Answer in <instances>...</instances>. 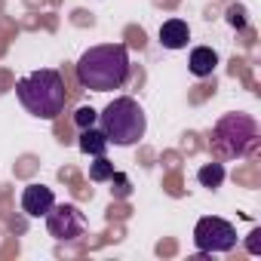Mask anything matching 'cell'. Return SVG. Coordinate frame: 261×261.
Segmentation results:
<instances>
[{
	"instance_id": "5",
	"label": "cell",
	"mask_w": 261,
	"mask_h": 261,
	"mask_svg": "<svg viewBox=\"0 0 261 261\" xmlns=\"http://www.w3.org/2000/svg\"><path fill=\"white\" fill-rule=\"evenodd\" d=\"M194 243L200 252H230L237 246V227L218 215H206L194 227Z\"/></svg>"
},
{
	"instance_id": "10",
	"label": "cell",
	"mask_w": 261,
	"mask_h": 261,
	"mask_svg": "<svg viewBox=\"0 0 261 261\" xmlns=\"http://www.w3.org/2000/svg\"><path fill=\"white\" fill-rule=\"evenodd\" d=\"M80 151L83 154H89V157H105V151H108V136L101 133V129H95V126H89V129H80Z\"/></svg>"
},
{
	"instance_id": "9",
	"label": "cell",
	"mask_w": 261,
	"mask_h": 261,
	"mask_svg": "<svg viewBox=\"0 0 261 261\" xmlns=\"http://www.w3.org/2000/svg\"><path fill=\"white\" fill-rule=\"evenodd\" d=\"M194 77H209L218 68V53L212 46H194L191 49V62H188Z\"/></svg>"
},
{
	"instance_id": "12",
	"label": "cell",
	"mask_w": 261,
	"mask_h": 261,
	"mask_svg": "<svg viewBox=\"0 0 261 261\" xmlns=\"http://www.w3.org/2000/svg\"><path fill=\"white\" fill-rule=\"evenodd\" d=\"M114 172H117L114 163L105 160V157H95V163H89V178H92V181H111Z\"/></svg>"
},
{
	"instance_id": "6",
	"label": "cell",
	"mask_w": 261,
	"mask_h": 261,
	"mask_svg": "<svg viewBox=\"0 0 261 261\" xmlns=\"http://www.w3.org/2000/svg\"><path fill=\"white\" fill-rule=\"evenodd\" d=\"M43 218H46V230H49V237L59 240V243H74V240L83 237V230H86V218H83V212H80L77 206H71V203H59V206H53Z\"/></svg>"
},
{
	"instance_id": "8",
	"label": "cell",
	"mask_w": 261,
	"mask_h": 261,
	"mask_svg": "<svg viewBox=\"0 0 261 261\" xmlns=\"http://www.w3.org/2000/svg\"><path fill=\"white\" fill-rule=\"evenodd\" d=\"M191 40V28L185 19H169L160 25V46L163 49H185Z\"/></svg>"
},
{
	"instance_id": "11",
	"label": "cell",
	"mask_w": 261,
	"mask_h": 261,
	"mask_svg": "<svg viewBox=\"0 0 261 261\" xmlns=\"http://www.w3.org/2000/svg\"><path fill=\"white\" fill-rule=\"evenodd\" d=\"M197 181L203 185V188H221V181H224V166L221 163H206V166H200V172H197Z\"/></svg>"
},
{
	"instance_id": "15",
	"label": "cell",
	"mask_w": 261,
	"mask_h": 261,
	"mask_svg": "<svg viewBox=\"0 0 261 261\" xmlns=\"http://www.w3.org/2000/svg\"><path fill=\"white\" fill-rule=\"evenodd\" d=\"M258 237H261V230H252V240H249V252H258Z\"/></svg>"
},
{
	"instance_id": "13",
	"label": "cell",
	"mask_w": 261,
	"mask_h": 261,
	"mask_svg": "<svg viewBox=\"0 0 261 261\" xmlns=\"http://www.w3.org/2000/svg\"><path fill=\"white\" fill-rule=\"evenodd\" d=\"M95 120H98V111H95L92 105H83V108H77V114H74L77 129H89V126H95Z\"/></svg>"
},
{
	"instance_id": "7",
	"label": "cell",
	"mask_w": 261,
	"mask_h": 261,
	"mask_svg": "<svg viewBox=\"0 0 261 261\" xmlns=\"http://www.w3.org/2000/svg\"><path fill=\"white\" fill-rule=\"evenodd\" d=\"M53 206H56V197H53V191H49L46 185H28V188L22 191V212H25V215L40 218V215H46Z\"/></svg>"
},
{
	"instance_id": "2",
	"label": "cell",
	"mask_w": 261,
	"mask_h": 261,
	"mask_svg": "<svg viewBox=\"0 0 261 261\" xmlns=\"http://www.w3.org/2000/svg\"><path fill=\"white\" fill-rule=\"evenodd\" d=\"M16 95L22 101V108L34 117H43V120H53L62 114L65 108V77L56 71V68H40L28 77H22L16 83Z\"/></svg>"
},
{
	"instance_id": "3",
	"label": "cell",
	"mask_w": 261,
	"mask_h": 261,
	"mask_svg": "<svg viewBox=\"0 0 261 261\" xmlns=\"http://www.w3.org/2000/svg\"><path fill=\"white\" fill-rule=\"evenodd\" d=\"M98 129L108 136L111 145H120V148H129L145 139V129H148V117L142 111V105L129 95H120L114 98L101 114H98Z\"/></svg>"
},
{
	"instance_id": "1",
	"label": "cell",
	"mask_w": 261,
	"mask_h": 261,
	"mask_svg": "<svg viewBox=\"0 0 261 261\" xmlns=\"http://www.w3.org/2000/svg\"><path fill=\"white\" fill-rule=\"evenodd\" d=\"M129 77V53L123 43H101L77 59V80L92 92L120 89Z\"/></svg>"
},
{
	"instance_id": "4",
	"label": "cell",
	"mask_w": 261,
	"mask_h": 261,
	"mask_svg": "<svg viewBox=\"0 0 261 261\" xmlns=\"http://www.w3.org/2000/svg\"><path fill=\"white\" fill-rule=\"evenodd\" d=\"M258 142V123L249 114H224L212 126V154L218 160L246 157Z\"/></svg>"
},
{
	"instance_id": "14",
	"label": "cell",
	"mask_w": 261,
	"mask_h": 261,
	"mask_svg": "<svg viewBox=\"0 0 261 261\" xmlns=\"http://www.w3.org/2000/svg\"><path fill=\"white\" fill-rule=\"evenodd\" d=\"M227 22H230L233 28H243V25H246V16H243V7H230V10H227Z\"/></svg>"
}]
</instances>
